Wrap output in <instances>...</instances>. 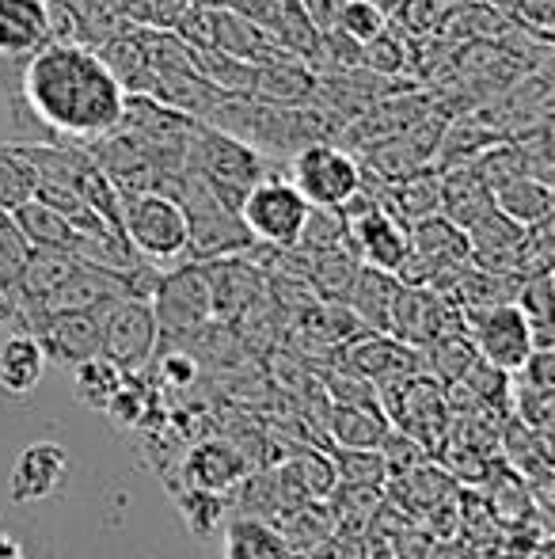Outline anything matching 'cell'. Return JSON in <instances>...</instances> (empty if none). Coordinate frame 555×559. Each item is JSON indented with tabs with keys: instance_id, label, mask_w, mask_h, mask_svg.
<instances>
[{
	"instance_id": "obj_2",
	"label": "cell",
	"mask_w": 555,
	"mask_h": 559,
	"mask_svg": "<svg viewBox=\"0 0 555 559\" xmlns=\"http://www.w3.org/2000/svg\"><path fill=\"white\" fill-rule=\"evenodd\" d=\"M119 228L126 243L145 263H176L186 255L191 243V222H186L183 202L171 191H122Z\"/></svg>"
},
{
	"instance_id": "obj_24",
	"label": "cell",
	"mask_w": 555,
	"mask_h": 559,
	"mask_svg": "<svg viewBox=\"0 0 555 559\" xmlns=\"http://www.w3.org/2000/svg\"><path fill=\"white\" fill-rule=\"evenodd\" d=\"M31 243L15 228L12 214H0V328L15 324V309H20V278L27 266Z\"/></svg>"
},
{
	"instance_id": "obj_31",
	"label": "cell",
	"mask_w": 555,
	"mask_h": 559,
	"mask_svg": "<svg viewBox=\"0 0 555 559\" xmlns=\"http://www.w3.org/2000/svg\"><path fill=\"white\" fill-rule=\"evenodd\" d=\"M335 472H339V484H365V487L388 484V464L381 456V449H342L335 456Z\"/></svg>"
},
{
	"instance_id": "obj_14",
	"label": "cell",
	"mask_w": 555,
	"mask_h": 559,
	"mask_svg": "<svg viewBox=\"0 0 555 559\" xmlns=\"http://www.w3.org/2000/svg\"><path fill=\"white\" fill-rule=\"evenodd\" d=\"M248 479V456L229 442H198L186 453V484L194 491L225 495Z\"/></svg>"
},
{
	"instance_id": "obj_26",
	"label": "cell",
	"mask_w": 555,
	"mask_h": 559,
	"mask_svg": "<svg viewBox=\"0 0 555 559\" xmlns=\"http://www.w3.org/2000/svg\"><path fill=\"white\" fill-rule=\"evenodd\" d=\"M225 559H289V548L270 522L237 518L225 533Z\"/></svg>"
},
{
	"instance_id": "obj_37",
	"label": "cell",
	"mask_w": 555,
	"mask_h": 559,
	"mask_svg": "<svg viewBox=\"0 0 555 559\" xmlns=\"http://www.w3.org/2000/svg\"><path fill=\"white\" fill-rule=\"evenodd\" d=\"M0 559H23V548L15 545V537H8L4 530H0Z\"/></svg>"
},
{
	"instance_id": "obj_22",
	"label": "cell",
	"mask_w": 555,
	"mask_h": 559,
	"mask_svg": "<svg viewBox=\"0 0 555 559\" xmlns=\"http://www.w3.org/2000/svg\"><path fill=\"white\" fill-rule=\"evenodd\" d=\"M335 484H339V472L327 453H297L278 476L281 502H289V495H297L301 502L331 499Z\"/></svg>"
},
{
	"instance_id": "obj_30",
	"label": "cell",
	"mask_w": 555,
	"mask_h": 559,
	"mask_svg": "<svg viewBox=\"0 0 555 559\" xmlns=\"http://www.w3.org/2000/svg\"><path fill=\"white\" fill-rule=\"evenodd\" d=\"M342 243H347V217H342V210L309 206L304 228H301V236H297V248H301L304 255H312V251L342 248Z\"/></svg>"
},
{
	"instance_id": "obj_23",
	"label": "cell",
	"mask_w": 555,
	"mask_h": 559,
	"mask_svg": "<svg viewBox=\"0 0 555 559\" xmlns=\"http://www.w3.org/2000/svg\"><path fill=\"white\" fill-rule=\"evenodd\" d=\"M381 202H385L403 225L434 217V214H442V176H434V171H411V176L396 179V183L381 194Z\"/></svg>"
},
{
	"instance_id": "obj_16",
	"label": "cell",
	"mask_w": 555,
	"mask_h": 559,
	"mask_svg": "<svg viewBox=\"0 0 555 559\" xmlns=\"http://www.w3.org/2000/svg\"><path fill=\"white\" fill-rule=\"evenodd\" d=\"M96 53L104 58V66L114 73V81L122 84L126 96H153V69H148V53L141 43V27H122L111 38L96 46Z\"/></svg>"
},
{
	"instance_id": "obj_7",
	"label": "cell",
	"mask_w": 555,
	"mask_h": 559,
	"mask_svg": "<svg viewBox=\"0 0 555 559\" xmlns=\"http://www.w3.org/2000/svg\"><path fill=\"white\" fill-rule=\"evenodd\" d=\"M464 332L475 343V354L495 369H503V373H518L529 354L536 350L533 324H529L518 301L464 309Z\"/></svg>"
},
{
	"instance_id": "obj_39",
	"label": "cell",
	"mask_w": 555,
	"mask_h": 559,
	"mask_svg": "<svg viewBox=\"0 0 555 559\" xmlns=\"http://www.w3.org/2000/svg\"><path fill=\"white\" fill-rule=\"evenodd\" d=\"M430 559H460V556L453 552V548H437V545H434V552H430Z\"/></svg>"
},
{
	"instance_id": "obj_38",
	"label": "cell",
	"mask_w": 555,
	"mask_h": 559,
	"mask_svg": "<svg viewBox=\"0 0 555 559\" xmlns=\"http://www.w3.org/2000/svg\"><path fill=\"white\" fill-rule=\"evenodd\" d=\"M365 559H396V552L388 548V540H377V545L370 548V556H365Z\"/></svg>"
},
{
	"instance_id": "obj_20",
	"label": "cell",
	"mask_w": 555,
	"mask_h": 559,
	"mask_svg": "<svg viewBox=\"0 0 555 559\" xmlns=\"http://www.w3.org/2000/svg\"><path fill=\"white\" fill-rule=\"evenodd\" d=\"M388 430H393V423H388L385 407L331 404V412H327V438L339 449H377Z\"/></svg>"
},
{
	"instance_id": "obj_28",
	"label": "cell",
	"mask_w": 555,
	"mask_h": 559,
	"mask_svg": "<svg viewBox=\"0 0 555 559\" xmlns=\"http://www.w3.org/2000/svg\"><path fill=\"white\" fill-rule=\"evenodd\" d=\"M73 377H76V400L88 404L92 412H104L107 400L114 396V389H119L126 373H122L114 361H107L104 354H96V358L81 361V366L73 369Z\"/></svg>"
},
{
	"instance_id": "obj_3",
	"label": "cell",
	"mask_w": 555,
	"mask_h": 559,
	"mask_svg": "<svg viewBox=\"0 0 555 559\" xmlns=\"http://www.w3.org/2000/svg\"><path fill=\"white\" fill-rule=\"evenodd\" d=\"M186 168H194L217 194L225 206L237 210L240 199L248 194V187L260 183L270 171V160L252 148L248 141L232 138V133L217 130V126L194 122L191 145H186Z\"/></svg>"
},
{
	"instance_id": "obj_8",
	"label": "cell",
	"mask_w": 555,
	"mask_h": 559,
	"mask_svg": "<svg viewBox=\"0 0 555 559\" xmlns=\"http://www.w3.org/2000/svg\"><path fill=\"white\" fill-rule=\"evenodd\" d=\"M99 332H104V358L114 361L122 373H145L160 350V328H156L153 305L141 297H119L99 309Z\"/></svg>"
},
{
	"instance_id": "obj_18",
	"label": "cell",
	"mask_w": 555,
	"mask_h": 559,
	"mask_svg": "<svg viewBox=\"0 0 555 559\" xmlns=\"http://www.w3.org/2000/svg\"><path fill=\"white\" fill-rule=\"evenodd\" d=\"M400 294V278L377 266H358V278L347 294V309L365 324L370 332H388V317H393V301Z\"/></svg>"
},
{
	"instance_id": "obj_25",
	"label": "cell",
	"mask_w": 555,
	"mask_h": 559,
	"mask_svg": "<svg viewBox=\"0 0 555 559\" xmlns=\"http://www.w3.org/2000/svg\"><path fill=\"white\" fill-rule=\"evenodd\" d=\"M358 266H362V259L350 251V243H342V248L312 251L304 274H309L312 289H319V294L331 297V301H347L350 286H354V278H358Z\"/></svg>"
},
{
	"instance_id": "obj_21",
	"label": "cell",
	"mask_w": 555,
	"mask_h": 559,
	"mask_svg": "<svg viewBox=\"0 0 555 559\" xmlns=\"http://www.w3.org/2000/svg\"><path fill=\"white\" fill-rule=\"evenodd\" d=\"M12 222H15V228H20L23 240H27L31 248L69 251V255H73L76 236H81V228H73L65 217L58 214V210H50L46 202H38L35 194L12 210Z\"/></svg>"
},
{
	"instance_id": "obj_15",
	"label": "cell",
	"mask_w": 555,
	"mask_h": 559,
	"mask_svg": "<svg viewBox=\"0 0 555 559\" xmlns=\"http://www.w3.org/2000/svg\"><path fill=\"white\" fill-rule=\"evenodd\" d=\"M316 69L304 66L301 58L286 53V58L263 61L255 69V92L252 96L267 99V104L278 107H309L316 104Z\"/></svg>"
},
{
	"instance_id": "obj_35",
	"label": "cell",
	"mask_w": 555,
	"mask_h": 559,
	"mask_svg": "<svg viewBox=\"0 0 555 559\" xmlns=\"http://www.w3.org/2000/svg\"><path fill=\"white\" fill-rule=\"evenodd\" d=\"M160 373L168 377L171 384H191L194 381V358L183 350H168L160 358Z\"/></svg>"
},
{
	"instance_id": "obj_5",
	"label": "cell",
	"mask_w": 555,
	"mask_h": 559,
	"mask_svg": "<svg viewBox=\"0 0 555 559\" xmlns=\"http://www.w3.org/2000/svg\"><path fill=\"white\" fill-rule=\"evenodd\" d=\"M240 222L252 233L255 243L275 251H293L297 236L304 228V217H309V202L297 191L289 179L281 176H263L260 183L248 187V194L237 206Z\"/></svg>"
},
{
	"instance_id": "obj_17",
	"label": "cell",
	"mask_w": 555,
	"mask_h": 559,
	"mask_svg": "<svg viewBox=\"0 0 555 559\" xmlns=\"http://www.w3.org/2000/svg\"><path fill=\"white\" fill-rule=\"evenodd\" d=\"M43 373H46V350L38 343V335L15 328L0 343V389L8 396H27V392L38 389Z\"/></svg>"
},
{
	"instance_id": "obj_10",
	"label": "cell",
	"mask_w": 555,
	"mask_h": 559,
	"mask_svg": "<svg viewBox=\"0 0 555 559\" xmlns=\"http://www.w3.org/2000/svg\"><path fill=\"white\" fill-rule=\"evenodd\" d=\"M339 366L354 377H365L373 384H385V381H396V377H408L422 369V358L415 346L400 343L396 335L388 332H370L365 328L362 335L347 338L342 343V358Z\"/></svg>"
},
{
	"instance_id": "obj_1",
	"label": "cell",
	"mask_w": 555,
	"mask_h": 559,
	"mask_svg": "<svg viewBox=\"0 0 555 559\" xmlns=\"http://www.w3.org/2000/svg\"><path fill=\"white\" fill-rule=\"evenodd\" d=\"M23 99L58 145H96L126 115V92L96 46L76 38L46 43L23 69Z\"/></svg>"
},
{
	"instance_id": "obj_29",
	"label": "cell",
	"mask_w": 555,
	"mask_h": 559,
	"mask_svg": "<svg viewBox=\"0 0 555 559\" xmlns=\"http://www.w3.org/2000/svg\"><path fill=\"white\" fill-rule=\"evenodd\" d=\"M35 194V168L27 164V156L12 145L0 141V214H12L20 202H27Z\"/></svg>"
},
{
	"instance_id": "obj_9",
	"label": "cell",
	"mask_w": 555,
	"mask_h": 559,
	"mask_svg": "<svg viewBox=\"0 0 555 559\" xmlns=\"http://www.w3.org/2000/svg\"><path fill=\"white\" fill-rule=\"evenodd\" d=\"M464 312H457L449 294H437L430 286H403L393 301V317H388V335H396L400 343L426 350L434 338L460 332Z\"/></svg>"
},
{
	"instance_id": "obj_11",
	"label": "cell",
	"mask_w": 555,
	"mask_h": 559,
	"mask_svg": "<svg viewBox=\"0 0 555 559\" xmlns=\"http://www.w3.org/2000/svg\"><path fill=\"white\" fill-rule=\"evenodd\" d=\"M206 266V278H209V297H214V320H232L244 317L252 305H260V297L267 294V274L260 266H252L248 251L240 255H221V259H209Z\"/></svg>"
},
{
	"instance_id": "obj_36",
	"label": "cell",
	"mask_w": 555,
	"mask_h": 559,
	"mask_svg": "<svg viewBox=\"0 0 555 559\" xmlns=\"http://www.w3.org/2000/svg\"><path fill=\"white\" fill-rule=\"evenodd\" d=\"M114 8H119L126 27H153L156 0H114Z\"/></svg>"
},
{
	"instance_id": "obj_6",
	"label": "cell",
	"mask_w": 555,
	"mask_h": 559,
	"mask_svg": "<svg viewBox=\"0 0 555 559\" xmlns=\"http://www.w3.org/2000/svg\"><path fill=\"white\" fill-rule=\"evenodd\" d=\"M153 305L160 338H186L198 335L214 320V297H209V278L202 263H179L171 271H160L156 289L148 297Z\"/></svg>"
},
{
	"instance_id": "obj_13",
	"label": "cell",
	"mask_w": 555,
	"mask_h": 559,
	"mask_svg": "<svg viewBox=\"0 0 555 559\" xmlns=\"http://www.w3.org/2000/svg\"><path fill=\"white\" fill-rule=\"evenodd\" d=\"M69 453L58 442H31L15 456L12 479H8V499L15 507H31V502H43L50 495H58L69 479Z\"/></svg>"
},
{
	"instance_id": "obj_12",
	"label": "cell",
	"mask_w": 555,
	"mask_h": 559,
	"mask_svg": "<svg viewBox=\"0 0 555 559\" xmlns=\"http://www.w3.org/2000/svg\"><path fill=\"white\" fill-rule=\"evenodd\" d=\"M31 335H38L46 350V361L61 369H76L81 361L104 354V332H99V309L96 312H58L43 317Z\"/></svg>"
},
{
	"instance_id": "obj_32",
	"label": "cell",
	"mask_w": 555,
	"mask_h": 559,
	"mask_svg": "<svg viewBox=\"0 0 555 559\" xmlns=\"http://www.w3.org/2000/svg\"><path fill=\"white\" fill-rule=\"evenodd\" d=\"M388 27V15L381 12L377 0H342V12L335 31H342L347 38H354L358 46H365L370 38H377Z\"/></svg>"
},
{
	"instance_id": "obj_34",
	"label": "cell",
	"mask_w": 555,
	"mask_h": 559,
	"mask_svg": "<svg viewBox=\"0 0 555 559\" xmlns=\"http://www.w3.org/2000/svg\"><path fill=\"white\" fill-rule=\"evenodd\" d=\"M301 8L312 20V27H316L319 35H327V31H335V23H339L342 0H301Z\"/></svg>"
},
{
	"instance_id": "obj_40",
	"label": "cell",
	"mask_w": 555,
	"mask_h": 559,
	"mask_svg": "<svg viewBox=\"0 0 555 559\" xmlns=\"http://www.w3.org/2000/svg\"><path fill=\"white\" fill-rule=\"evenodd\" d=\"M194 4H198V8H229L232 0H194Z\"/></svg>"
},
{
	"instance_id": "obj_27",
	"label": "cell",
	"mask_w": 555,
	"mask_h": 559,
	"mask_svg": "<svg viewBox=\"0 0 555 559\" xmlns=\"http://www.w3.org/2000/svg\"><path fill=\"white\" fill-rule=\"evenodd\" d=\"M430 354V369H434V377L442 384H457L460 377L468 373V369L480 361V354H475V343L468 338V332L460 328V332H449L442 338H434V343L426 346Z\"/></svg>"
},
{
	"instance_id": "obj_33",
	"label": "cell",
	"mask_w": 555,
	"mask_h": 559,
	"mask_svg": "<svg viewBox=\"0 0 555 559\" xmlns=\"http://www.w3.org/2000/svg\"><path fill=\"white\" fill-rule=\"evenodd\" d=\"M362 66L377 76H393V73H403L408 69V50H403V38L396 31H381L377 38L362 46Z\"/></svg>"
},
{
	"instance_id": "obj_4",
	"label": "cell",
	"mask_w": 555,
	"mask_h": 559,
	"mask_svg": "<svg viewBox=\"0 0 555 559\" xmlns=\"http://www.w3.org/2000/svg\"><path fill=\"white\" fill-rule=\"evenodd\" d=\"M289 183L304 194L309 206H327L342 210L365 183L362 164L354 160V153H347L342 145H335L331 138L309 141L293 153L289 160Z\"/></svg>"
},
{
	"instance_id": "obj_19",
	"label": "cell",
	"mask_w": 555,
	"mask_h": 559,
	"mask_svg": "<svg viewBox=\"0 0 555 559\" xmlns=\"http://www.w3.org/2000/svg\"><path fill=\"white\" fill-rule=\"evenodd\" d=\"M491 202L506 222H514L518 228H533L552 217V183L533 176H514L491 191Z\"/></svg>"
}]
</instances>
